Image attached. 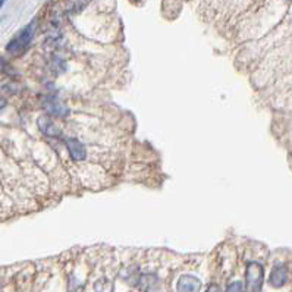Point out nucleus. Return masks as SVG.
<instances>
[{
	"label": "nucleus",
	"instance_id": "2",
	"mask_svg": "<svg viewBox=\"0 0 292 292\" xmlns=\"http://www.w3.org/2000/svg\"><path fill=\"white\" fill-rule=\"evenodd\" d=\"M33 31H34V22L27 25L19 34L6 46V50L14 54V56H19L25 52V49L28 47V44L31 43V38H33Z\"/></svg>",
	"mask_w": 292,
	"mask_h": 292
},
{
	"label": "nucleus",
	"instance_id": "9",
	"mask_svg": "<svg viewBox=\"0 0 292 292\" xmlns=\"http://www.w3.org/2000/svg\"><path fill=\"white\" fill-rule=\"evenodd\" d=\"M5 106H6V100H5V99H3V97L0 96V112H2L3 109H5Z\"/></svg>",
	"mask_w": 292,
	"mask_h": 292
},
{
	"label": "nucleus",
	"instance_id": "4",
	"mask_svg": "<svg viewBox=\"0 0 292 292\" xmlns=\"http://www.w3.org/2000/svg\"><path fill=\"white\" fill-rule=\"evenodd\" d=\"M43 106H44V109L52 115V116H56V118H60V116H66L68 115V109L63 106V104L60 103L59 100H56L54 97H46L44 100H43Z\"/></svg>",
	"mask_w": 292,
	"mask_h": 292
},
{
	"label": "nucleus",
	"instance_id": "3",
	"mask_svg": "<svg viewBox=\"0 0 292 292\" xmlns=\"http://www.w3.org/2000/svg\"><path fill=\"white\" fill-rule=\"evenodd\" d=\"M65 144L68 147L69 155H70V157L75 162H81V160H84L87 157L86 145L78 138H66Z\"/></svg>",
	"mask_w": 292,
	"mask_h": 292
},
{
	"label": "nucleus",
	"instance_id": "5",
	"mask_svg": "<svg viewBox=\"0 0 292 292\" xmlns=\"http://www.w3.org/2000/svg\"><path fill=\"white\" fill-rule=\"evenodd\" d=\"M200 288H201V282L195 276L184 275L178 282V291L179 292H195L200 291Z\"/></svg>",
	"mask_w": 292,
	"mask_h": 292
},
{
	"label": "nucleus",
	"instance_id": "7",
	"mask_svg": "<svg viewBox=\"0 0 292 292\" xmlns=\"http://www.w3.org/2000/svg\"><path fill=\"white\" fill-rule=\"evenodd\" d=\"M288 280V272L283 266H277L273 269V272L270 273V283L279 288V286H283Z\"/></svg>",
	"mask_w": 292,
	"mask_h": 292
},
{
	"label": "nucleus",
	"instance_id": "1",
	"mask_svg": "<svg viewBox=\"0 0 292 292\" xmlns=\"http://www.w3.org/2000/svg\"><path fill=\"white\" fill-rule=\"evenodd\" d=\"M264 282V269L257 261H251L247 264L245 272V285L248 291H261Z\"/></svg>",
	"mask_w": 292,
	"mask_h": 292
},
{
	"label": "nucleus",
	"instance_id": "6",
	"mask_svg": "<svg viewBox=\"0 0 292 292\" xmlns=\"http://www.w3.org/2000/svg\"><path fill=\"white\" fill-rule=\"evenodd\" d=\"M38 128L47 137H59L60 135V129L54 125V122L52 119H49L46 116L38 119Z\"/></svg>",
	"mask_w": 292,
	"mask_h": 292
},
{
	"label": "nucleus",
	"instance_id": "10",
	"mask_svg": "<svg viewBox=\"0 0 292 292\" xmlns=\"http://www.w3.org/2000/svg\"><path fill=\"white\" fill-rule=\"evenodd\" d=\"M3 3H5V0H0V8L3 6Z\"/></svg>",
	"mask_w": 292,
	"mask_h": 292
},
{
	"label": "nucleus",
	"instance_id": "8",
	"mask_svg": "<svg viewBox=\"0 0 292 292\" xmlns=\"http://www.w3.org/2000/svg\"><path fill=\"white\" fill-rule=\"evenodd\" d=\"M244 289V286H242V283L240 282H235L234 285H229L228 286V291H242Z\"/></svg>",
	"mask_w": 292,
	"mask_h": 292
}]
</instances>
